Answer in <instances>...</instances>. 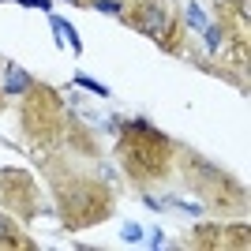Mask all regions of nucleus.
<instances>
[{"mask_svg": "<svg viewBox=\"0 0 251 251\" xmlns=\"http://www.w3.org/2000/svg\"><path fill=\"white\" fill-rule=\"evenodd\" d=\"M15 4H26V8H49V0H15Z\"/></svg>", "mask_w": 251, "mask_h": 251, "instance_id": "1a4fd4ad", "label": "nucleus"}, {"mask_svg": "<svg viewBox=\"0 0 251 251\" xmlns=\"http://www.w3.org/2000/svg\"><path fill=\"white\" fill-rule=\"evenodd\" d=\"M94 4L105 11V15H120V11H124V8H120V0H94Z\"/></svg>", "mask_w": 251, "mask_h": 251, "instance_id": "423d86ee", "label": "nucleus"}, {"mask_svg": "<svg viewBox=\"0 0 251 251\" xmlns=\"http://www.w3.org/2000/svg\"><path fill=\"white\" fill-rule=\"evenodd\" d=\"M124 240L127 244H139V240H143V229H139V225H124Z\"/></svg>", "mask_w": 251, "mask_h": 251, "instance_id": "6e6552de", "label": "nucleus"}, {"mask_svg": "<svg viewBox=\"0 0 251 251\" xmlns=\"http://www.w3.org/2000/svg\"><path fill=\"white\" fill-rule=\"evenodd\" d=\"M188 23L195 26V30H202V26H206V15H202L199 4H191V8H188Z\"/></svg>", "mask_w": 251, "mask_h": 251, "instance_id": "20e7f679", "label": "nucleus"}, {"mask_svg": "<svg viewBox=\"0 0 251 251\" xmlns=\"http://www.w3.org/2000/svg\"><path fill=\"white\" fill-rule=\"evenodd\" d=\"M0 244H15V229H11L4 218H0Z\"/></svg>", "mask_w": 251, "mask_h": 251, "instance_id": "0eeeda50", "label": "nucleus"}, {"mask_svg": "<svg viewBox=\"0 0 251 251\" xmlns=\"http://www.w3.org/2000/svg\"><path fill=\"white\" fill-rule=\"evenodd\" d=\"M75 86H86V90H94V94H109V90H105V86L101 83H94V79H86V75H79V79H75Z\"/></svg>", "mask_w": 251, "mask_h": 251, "instance_id": "39448f33", "label": "nucleus"}, {"mask_svg": "<svg viewBox=\"0 0 251 251\" xmlns=\"http://www.w3.org/2000/svg\"><path fill=\"white\" fill-rule=\"evenodd\" d=\"M26 86H30V75L11 64V68H8V86H4V90H8V94H23Z\"/></svg>", "mask_w": 251, "mask_h": 251, "instance_id": "f03ea898", "label": "nucleus"}, {"mask_svg": "<svg viewBox=\"0 0 251 251\" xmlns=\"http://www.w3.org/2000/svg\"><path fill=\"white\" fill-rule=\"evenodd\" d=\"M135 26L143 34H150V38H157V42H165V34H169V15L157 4H147V8L135 15Z\"/></svg>", "mask_w": 251, "mask_h": 251, "instance_id": "f257e3e1", "label": "nucleus"}, {"mask_svg": "<svg viewBox=\"0 0 251 251\" xmlns=\"http://www.w3.org/2000/svg\"><path fill=\"white\" fill-rule=\"evenodd\" d=\"M52 34H60V38H68V45H72L75 52L83 49V42H79V34H75V26L68 19H52Z\"/></svg>", "mask_w": 251, "mask_h": 251, "instance_id": "7ed1b4c3", "label": "nucleus"}]
</instances>
